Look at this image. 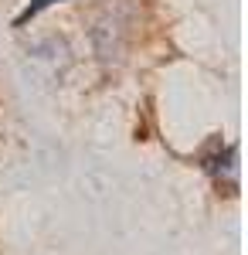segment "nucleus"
Returning a JSON list of instances; mask_svg holds the SVG:
<instances>
[{
    "label": "nucleus",
    "instance_id": "obj_1",
    "mask_svg": "<svg viewBox=\"0 0 248 255\" xmlns=\"http://www.w3.org/2000/svg\"><path fill=\"white\" fill-rule=\"evenodd\" d=\"M55 3H61V0H31V3H27V7L17 14V27H24L31 17H38L41 10H48V7H55Z\"/></svg>",
    "mask_w": 248,
    "mask_h": 255
}]
</instances>
